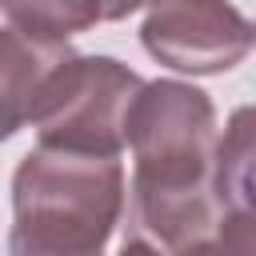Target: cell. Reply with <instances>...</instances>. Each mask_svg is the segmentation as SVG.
<instances>
[{
  "instance_id": "obj_2",
  "label": "cell",
  "mask_w": 256,
  "mask_h": 256,
  "mask_svg": "<svg viewBox=\"0 0 256 256\" xmlns=\"http://www.w3.org/2000/svg\"><path fill=\"white\" fill-rule=\"evenodd\" d=\"M124 208L120 156L36 144L12 172L8 256H104Z\"/></svg>"
},
{
  "instance_id": "obj_5",
  "label": "cell",
  "mask_w": 256,
  "mask_h": 256,
  "mask_svg": "<svg viewBox=\"0 0 256 256\" xmlns=\"http://www.w3.org/2000/svg\"><path fill=\"white\" fill-rule=\"evenodd\" d=\"M0 48H4V136H16L28 124L36 128V120L60 92L80 52L68 40H40L16 28L0 32Z\"/></svg>"
},
{
  "instance_id": "obj_7",
  "label": "cell",
  "mask_w": 256,
  "mask_h": 256,
  "mask_svg": "<svg viewBox=\"0 0 256 256\" xmlns=\"http://www.w3.org/2000/svg\"><path fill=\"white\" fill-rule=\"evenodd\" d=\"M216 244L228 256H256V212H224Z\"/></svg>"
},
{
  "instance_id": "obj_6",
  "label": "cell",
  "mask_w": 256,
  "mask_h": 256,
  "mask_svg": "<svg viewBox=\"0 0 256 256\" xmlns=\"http://www.w3.org/2000/svg\"><path fill=\"white\" fill-rule=\"evenodd\" d=\"M220 212H256V104H240L216 144Z\"/></svg>"
},
{
  "instance_id": "obj_1",
  "label": "cell",
  "mask_w": 256,
  "mask_h": 256,
  "mask_svg": "<svg viewBox=\"0 0 256 256\" xmlns=\"http://www.w3.org/2000/svg\"><path fill=\"white\" fill-rule=\"evenodd\" d=\"M216 104L188 80H148L128 116V236L168 252L212 240L216 200Z\"/></svg>"
},
{
  "instance_id": "obj_8",
  "label": "cell",
  "mask_w": 256,
  "mask_h": 256,
  "mask_svg": "<svg viewBox=\"0 0 256 256\" xmlns=\"http://www.w3.org/2000/svg\"><path fill=\"white\" fill-rule=\"evenodd\" d=\"M120 256H172V252L160 248V244H152V240H144V236H128L124 248H120Z\"/></svg>"
},
{
  "instance_id": "obj_4",
  "label": "cell",
  "mask_w": 256,
  "mask_h": 256,
  "mask_svg": "<svg viewBox=\"0 0 256 256\" xmlns=\"http://www.w3.org/2000/svg\"><path fill=\"white\" fill-rule=\"evenodd\" d=\"M144 52L188 76H220L256 48V24L228 0H160L140 24Z\"/></svg>"
},
{
  "instance_id": "obj_9",
  "label": "cell",
  "mask_w": 256,
  "mask_h": 256,
  "mask_svg": "<svg viewBox=\"0 0 256 256\" xmlns=\"http://www.w3.org/2000/svg\"><path fill=\"white\" fill-rule=\"evenodd\" d=\"M172 256H228L220 244H216V236L212 240H200V244H192V248H180V252H172Z\"/></svg>"
},
{
  "instance_id": "obj_3",
  "label": "cell",
  "mask_w": 256,
  "mask_h": 256,
  "mask_svg": "<svg viewBox=\"0 0 256 256\" xmlns=\"http://www.w3.org/2000/svg\"><path fill=\"white\" fill-rule=\"evenodd\" d=\"M148 80L116 56H76L60 92L36 120V144L120 156L128 148V116Z\"/></svg>"
}]
</instances>
